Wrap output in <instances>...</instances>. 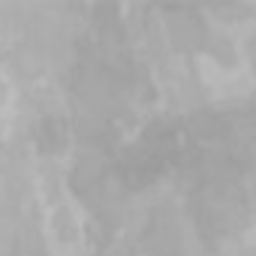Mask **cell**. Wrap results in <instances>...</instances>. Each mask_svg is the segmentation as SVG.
Returning a JSON list of instances; mask_svg holds the SVG:
<instances>
[{"label": "cell", "mask_w": 256, "mask_h": 256, "mask_svg": "<svg viewBox=\"0 0 256 256\" xmlns=\"http://www.w3.org/2000/svg\"><path fill=\"white\" fill-rule=\"evenodd\" d=\"M46 241L54 256H76L82 247V220L76 205L58 202L46 217Z\"/></svg>", "instance_id": "1"}]
</instances>
